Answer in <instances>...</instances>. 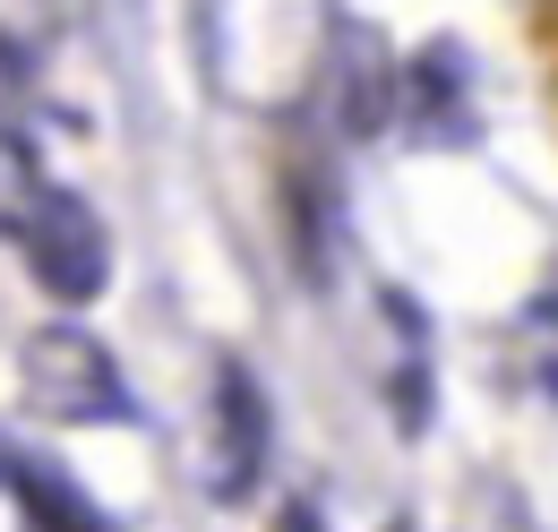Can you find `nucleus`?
<instances>
[{"mask_svg":"<svg viewBox=\"0 0 558 532\" xmlns=\"http://www.w3.org/2000/svg\"><path fill=\"white\" fill-rule=\"evenodd\" d=\"M283 532H318V516H310V507H301V516H292V524H283Z\"/></svg>","mask_w":558,"mask_h":532,"instance_id":"6","label":"nucleus"},{"mask_svg":"<svg viewBox=\"0 0 558 532\" xmlns=\"http://www.w3.org/2000/svg\"><path fill=\"white\" fill-rule=\"evenodd\" d=\"M404 104L429 137L447 130V146H473V77H464V52L456 44H429L404 77Z\"/></svg>","mask_w":558,"mask_h":532,"instance_id":"4","label":"nucleus"},{"mask_svg":"<svg viewBox=\"0 0 558 532\" xmlns=\"http://www.w3.org/2000/svg\"><path fill=\"white\" fill-rule=\"evenodd\" d=\"M223 472H215V498H250L258 472H267V396L250 370H223Z\"/></svg>","mask_w":558,"mask_h":532,"instance_id":"3","label":"nucleus"},{"mask_svg":"<svg viewBox=\"0 0 558 532\" xmlns=\"http://www.w3.org/2000/svg\"><path fill=\"white\" fill-rule=\"evenodd\" d=\"M9 489H17V507H26V524H35V532H112V516H104L52 456H17Z\"/></svg>","mask_w":558,"mask_h":532,"instance_id":"5","label":"nucleus"},{"mask_svg":"<svg viewBox=\"0 0 558 532\" xmlns=\"http://www.w3.org/2000/svg\"><path fill=\"white\" fill-rule=\"evenodd\" d=\"M17 250H26L35 283L52 301H95L112 283V241H104L95 206L77 198V190H35V198L17 206Z\"/></svg>","mask_w":558,"mask_h":532,"instance_id":"1","label":"nucleus"},{"mask_svg":"<svg viewBox=\"0 0 558 532\" xmlns=\"http://www.w3.org/2000/svg\"><path fill=\"white\" fill-rule=\"evenodd\" d=\"M0 464H9V456H0Z\"/></svg>","mask_w":558,"mask_h":532,"instance_id":"7","label":"nucleus"},{"mask_svg":"<svg viewBox=\"0 0 558 532\" xmlns=\"http://www.w3.org/2000/svg\"><path fill=\"white\" fill-rule=\"evenodd\" d=\"M26 387L44 412H61V421H130L138 403L121 387V370H112V352L95 343L86 327H44L26 343Z\"/></svg>","mask_w":558,"mask_h":532,"instance_id":"2","label":"nucleus"}]
</instances>
